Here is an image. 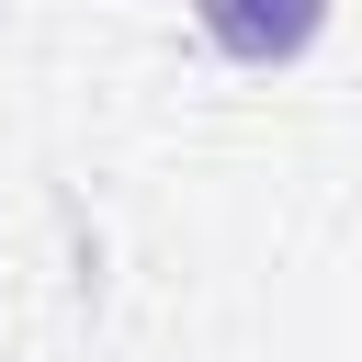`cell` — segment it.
I'll list each match as a JSON object with an SVG mask.
<instances>
[{
  "label": "cell",
  "mask_w": 362,
  "mask_h": 362,
  "mask_svg": "<svg viewBox=\"0 0 362 362\" xmlns=\"http://www.w3.org/2000/svg\"><path fill=\"white\" fill-rule=\"evenodd\" d=\"M192 23H204L238 68H283V57H305V45H317L328 0H192Z\"/></svg>",
  "instance_id": "obj_1"
}]
</instances>
